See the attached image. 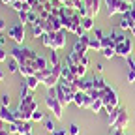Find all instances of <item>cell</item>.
<instances>
[{
	"instance_id": "6da1fadb",
	"label": "cell",
	"mask_w": 135,
	"mask_h": 135,
	"mask_svg": "<svg viewBox=\"0 0 135 135\" xmlns=\"http://www.w3.org/2000/svg\"><path fill=\"white\" fill-rule=\"evenodd\" d=\"M11 58H15L21 66H34V60H36L40 55H36V51H32L28 47H13L9 51Z\"/></svg>"
},
{
	"instance_id": "7a4b0ae2",
	"label": "cell",
	"mask_w": 135,
	"mask_h": 135,
	"mask_svg": "<svg viewBox=\"0 0 135 135\" xmlns=\"http://www.w3.org/2000/svg\"><path fill=\"white\" fill-rule=\"evenodd\" d=\"M45 105L51 109V113L55 114V118H56V120H60V118H62V111H64V105L60 103V101H58V98H56V86H53V88H47Z\"/></svg>"
},
{
	"instance_id": "3957f363",
	"label": "cell",
	"mask_w": 135,
	"mask_h": 135,
	"mask_svg": "<svg viewBox=\"0 0 135 135\" xmlns=\"http://www.w3.org/2000/svg\"><path fill=\"white\" fill-rule=\"evenodd\" d=\"M103 4L107 8V15L113 17L114 13H128L131 8H133V2H128V0H103Z\"/></svg>"
},
{
	"instance_id": "277c9868",
	"label": "cell",
	"mask_w": 135,
	"mask_h": 135,
	"mask_svg": "<svg viewBox=\"0 0 135 135\" xmlns=\"http://www.w3.org/2000/svg\"><path fill=\"white\" fill-rule=\"evenodd\" d=\"M101 101H103L105 111L116 109V107H118V94H116V90L111 88V86H107V88L103 90V98H101Z\"/></svg>"
},
{
	"instance_id": "5b68a950",
	"label": "cell",
	"mask_w": 135,
	"mask_h": 135,
	"mask_svg": "<svg viewBox=\"0 0 135 135\" xmlns=\"http://www.w3.org/2000/svg\"><path fill=\"white\" fill-rule=\"evenodd\" d=\"M114 49H116V56L129 58L131 56V51H133V38H126L122 43H118Z\"/></svg>"
},
{
	"instance_id": "8992f818",
	"label": "cell",
	"mask_w": 135,
	"mask_h": 135,
	"mask_svg": "<svg viewBox=\"0 0 135 135\" xmlns=\"http://www.w3.org/2000/svg\"><path fill=\"white\" fill-rule=\"evenodd\" d=\"M88 43H90V36H88V34H83V36H79V40H77L75 45H73V53L84 56V55H86V51L90 49Z\"/></svg>"
},
{
	"instance_id": "52a82bcc",
	"label": "cell",
	"mask_w": 135,
	"mask_h": 135,
	"mask_svg": "<svg viewBox=\"0 0 135 135\" xmlns=\"http://www.w3.org/2000/svg\"><path fill=\"white\" fill-rule=\"evenodd\" d=\"M8 38H11L15 43H23L25 41V25H15L8 30Z\"/></svg>"
},
{
	"instance_id": "ba28073f",
	"label": "cell",
	"mask_w": 135,
	"mask_h": 135,
	"mask_svg": "<svg viewBox=\"0 0 135 135\" xmlns=\"http://www.w3.org/2000/svg\"><path fill=\"white\" fill-rule=\"evenodd\" d=\"M92 101H94V99H92L86 92H81V90H79V92L75 94V98H73V103H75L77 107H81V109H90Z\"/></svg>"
},
{
	"instance_id": "9c48e42d",
	"label": "cell",
	"mask_w": 135,
	"mask_h": 135,
	"mask_svg": "<svg viewBox=\"0 0 135 135\" xmlns=\"http://www.w3.org/2000/svg\"><path fill=\"white\" fill-rule=\"evenodd\" d=\"M0 120H4L6 124H13L17 122V116H15V111H9L8 107H0Z\"/></svg>"
},
{
	"instance_id": "30bf717a",
	"label": "cell",
	"mask_w": 135,
	"mask_h": 135,
	"mask_svg": "<svg viewBox=\"0 0 135 135\" xmlns=\"http://www.w3.org/2000/svg\"><path fill=\"white\" fill-rule=\"evenodd\" d=\"M60 79H62L64 83H75L79 77H77V75L70 70V68H68V64L64 62V64H62V75H60Z\"/></svg>"
},
{
	"instance_id": "8fae6325",
	"label": "cell",
	"mask_w": 135,
	"mask_h": 135,
	"mask_svg": "<svg viewBox=\"0 0 135 135\" xmlns=\"http://www.w3.org/2000/svg\"><path fill=\"white\" fill-rule=\"evenodd\" d=\"M75 84H77V88H79L81 92H86V94H90V92L94 90V86H92V81H90V79H84V77H83V79L79 77V79L75 81Z\"/></svg>"
},
{
	"instance_id": "7c38bea8",
	"label": "cell",
	"mask_w": 135,
	"mask_h": 135,
	"mask_svg": "<svg viewBox=\"0 0 135 135\" xmlns=\"http://www.w3.org/2000/svg\"><path fill=\"white\" fill-rule=\"evenodd\" d=\"M128 122H129V116H128L126 109L120 107V113H118V118H116V122H114L113 128H120V129H124V128L128 126Z\"/></svg>"
},
{
	"instance_id": "4fadbf2b",
	"label": "cell",
	"mask_w": 135,
	"mask_h": 135,
	"mask_svg": "<svg viewBox=\"0 0 135 135\" xmlns=\"http://www.w3.org/2000/svg\"><path fill=\"white\" fill-rule=\"evenodd\" d=\"M64 45H66V30H62V32H55L53 49H55V51H60V49H64Z\"/></svg>"
},
{
	"instance_id": "5bb4252c",
	"label": "cell",
	"mask_w": 135,
	"mask_h": 135,
	"mask_svg": "<svg viewBox=\"0 0 135 135\" xmlns=\"http://www.w3.org/2000/svg\"><path fill=\"white\" fill-rule=\"evenodd\" d=\"M56 98H58V101L66 107V105H70V99H68V94H66V88H64V84L58 81V84H56Z\"/></svg>"
},
{
	"instance_id": "9a60e30c",
	"label": "cell",
	"mask_w": 135,
	"mask_h": 135,
	"mask_svg": "<svg viewBox=\"0 0 135 135\" xmlns=\"http://www.w3.org/2000/svg\"><path fill=\"white\" fill-rule=\"evenodd\" d=\"M131 11V9H129ZM124 13L122 15V19H120V25H118V28L120 30H131V26H133V17H131V13Z\"/></svg>"
},
{
	"instance_id": "2e32d148",
	"label": "cell",
	"mask_w": 135,
	"mask_h": 135,
	"mask_svg": "<svg viewBox=\"0 0 135 135\" xmlns=\"http://www.w3.org/2000/svg\"><path fill=\"white\" fill-rule=\"evenodd\" d=\"M32 26V36L34 38H41L43 34H45V28H43V25H41V19H38V23H34V25H30Z\"/></svg>"
},
{
	"instance_id": "e0dca14e",
	"label": "cell",
	"mask_w": 135,
	"mask_h": 135,
	"mask_svg": "<svg viewBox=\"0 0 135 135\" xmlns=\"http://www.w3.org/2000/svg\"><path fill=\"white\" fill-rule=\"evenodd\" d=\"M128 83H135V60L128 58Z\"/></svg>"
},
{
	"instance_id": "ac0fdd59",
	"label": "cell",
	"mask_w": 135,
	"mask_h": 135,
	"mask_svg": "<svg viewBox=\"0 0 135 135\" xmlns=\"http://www.w3.org/2000/svg\"><path fill=\"white\" fill-rule=\"evenodd\" d=\"M34 68H36V71H41V70H47L49 68V60L45 56H38L34 60Z\"/></svg>"
},
{
	"instance_id": "d6986e66",
	"label": "cell",
	"mask_w": 135,
	"mask_h": 135,
	"mask_svg": "<svg viewBox=\"0 0 135 135\" xmlns=\"http://www.w3.org/2000/svg\"><path fill=\"white\" fill-rule=\"evenodd\" d=\"M53 41H55V32L43 34V36H41V43H43V47H47V49H53Z\"/></svg>"
},
{
	"instance_id": "ffe728a7",
	"label": "cell",
	"mask_w": 135,
	"mask_h": 135,
	"mask_svg": "<svg viewBox=\"0 0 135 135\" xmlns=\"http://www.w3.org/2000/svg\"><path fill=\"white\" fill-rule=\"evenodd\" d=\"M90 81H92V86H94L96 90H105V88L109 86V84H107L103 79H101V77H92Z\"/></svg>"
},
{
	"instance_id": "44dd1931",
	"label": "cell",
	"mask_w": 135,
	"mask_h": 135,
	"mask_svg": "<svg viewBox=\"0 0 135 135\" xmlns=\"http://www.w3.org/2000/svg\"><path fill=\"white\" fill-rule=\"evenodd\" d=\"M19 73L26 79V77H32V75H36V68L34 66H21L19 68Z\"/></svg>"
},
{
	"instance_id": "7402d4cb",
	"label": "cell",
	"mask_w": 135,
	"mask_h": 135,
	"mask_svg": "<svg viewBox=\"0 0 135 135\" xmlns=\"http://www.w3.org/2000/svg\"><path fill=\"white\" fill-rule=\"evenodd\" d=\"M17 124H19V133H17V135H26V133H30V131H32V128H30V122H25V120H17Z\"/></svg>"
},
{
	"instance_id": "603a6c76",
	"label": "cell",
	"mask_w": 135,
	"mask_h": 135,
	"mask_svg": "<svg viewBox=\"0 0 135 135\" xmlns=\"http://www.w3.org/2000/svg\"><path fill=\"white\" fill-rule=\"evenodd\" d=\"M81 25H83V28H84V32H88V30H94V17H83V21H81Z\"/></svg>"
},
{
	"instance_id": "cb8c5ba5",
	"label": "cell",
	"mask_w": 135,
	"mask_h": 135,
	"mask_svg": "<svg viewBox=\"0 0 135 135\" xmlns=\"http://www.w3.org/2000/svg\"><path fill=\"white\" fill-rule=\"evenodd\" d=\"M25 84H26V86H28V88L34 92V90L38 88V84H41V83L36 79V75H32V77H26V79H25Z\"/></svg>"
},
{
	"instance_id": "d4e9b609",
	"label": "cell",
	"mask_w": 135,
	"mask_h": 135,
	"mask_svg": "<svg viewBox=\"0 0 135 135\" xmlns=\"http://www.w3.org/2000/svg\"><path fill=\"white\" fill-rule=\"evenodd\" d=\"M53 73V68H47V70H41V71H36V79L40 81V83H45L47 81V77Z\"/></svg>"
},
{
	"instance_id": "484cf974",
	"label": "cell",
	"mask_w": 135,
	"mask_h": 135,
	"mask_svg": "<svg viewBox=\"0 0 135 135\" xmlns=\"http://www.w3.org/2000/svg\"><path fill=\"white\" fill-rule=\"evenodd\" d=\"M118 113H120V107H116V109H111V111H107V114H109V126L113 128L114 126V122H116V118H118Z\"/></svg>"
},
{
	"instance_id": "4316f807",
	"label": "cell",
	"mask_w": 135,
	"mask_h": 135,
	"mask_svg": "<svg viewBox=\"0 0 135 135\" xmlns=\"http://www.w3.org/2000/svg\"><path fill=\"white\" fill-rule=\"evenodd\" d=\"M99 53L103 55L105 58H109V60H111V58H114V56H116V49H114V47H103V49L99 51Z\"/></svg>"
},
{
	"instance_id": "83f0119b",
	"label": "cell",
	"mask_w": 135,
	"mask_h": 135,
	"mask_svg": "<svg viewBox=\"0 0 135 135\" xmlns=\"http://www.w3.org/2000/svg\"><path fill=\"white\" fill-rule=\"evenodd\" d=\"M101 109H105V107H103V101H101V99H94L92 105H90V111H92L94 114H98Z\"/></svg>"
},
{
	"instance_id": "f1b7e54d",
	"label": "cell",
	"mask_w": 135,
	"mask_h": 135,
	"mask_svg": "<svg viewBox=\"0 0 135 135\" xmlns=\"http://www.w3.org/2000/svg\"><path fill=\"white\" fill-rule=\"evenodd\" d=\"M19 23L21 25H30V11H19Z\"/></svg>"
},
{
	"instance_id": "f546056e",
	"label": "cell",
	"mask_w": 135,
	"mask_h": 135,
	"mask_svg": "<svg viewBox=\"0 0 135 135\" xmlns=\"http://www.w3.org/2000/svg\"><path fill=\"white\" fill-rule=\"evenodd\" d=\"M19 68H21V64L17 62L15 58H11V60L8 62V70H9L11 73H19Z\"/></svg>"
},
{
	"instance_id": "4dcf8cb0",
	"label": "cell",
	"mask_w": 135,
	"mask_h": 135,
	"mask_svg": "<svg viewBox=\"0 0 135 135\" xmlns=\"http://www.w3.org/2000/svg\"><path fill=\"white\" fill-rule=\"evenodd\" d=\"M111 38H113V41H114V47L126 40V36H124V34H120V32H111Z\"/></svg>"
},
{
	"instance_id": "1f68e13d",
	"label": "cell",
	"mask_w": 135,
	"mask_h": 135,
	"mask_svg": "<svg viewBox=\"0 0 135 135\" xmlns=\"http://www.w3.org/2000/svg\"><path fill=\"white\" fill-rule=\"evenodd\" d=\"M90 49H94V51H101L103 49V45H101V40H98V38H90Z\"/></svg>"
},
{
	"instance_id": "d6a6232c",
	"label": "cell",
	"mask_w": 135,
	"mask_h": 135,
	"mask_svg": "<svg viewBox=\"0 0 135 135\" xmlns=\"http://www.w3.org/2000/svg\"><path fill=\"white\" fill-rule=\"evenodd\" d=\"M49 60H51V64H53V66H58V64H60V58H58V51L51 49V56H49Z\"/></svg>"
},
{
	"instance_id": "836d02e7",
	"label": "cell",
	"mask_w": 135,
	"mask_h": 135,
	"mask_svg": "<svg viewBox=\"0 0 135 135\" xmlns=\"http://www.w3.org/2000/svg\"><path fill=\"white\" fill-rule=\"evenodd\" d=\"M43 126H45V129L49 131V133H53L56 128H55V124H53V120H51V118H45L43 120Z\"/></svg>"
},
{
	"instance_id": "e575fe53",
	"label": "cell",
	"mask_w": 135,
	"mask_h": 135,
	"mask_svg": "<svg viewBox=\"0 0 135 135\" xmlns=\"http://www.w3.org/2000/svg\"><path fill=\"white\" fill-rule=\"evenodd\" d=\"M101 45H103V47H114V41H113V38H111V34H109V36H103Z\"/></svg>"
},
{
	"instance_id": "d590c367",
	"label": "cell",
	"mask_w": 135,
	"mask_h": 135,
	"mask_svg": "<svg viewBox=\"0 0 135 135\" xmlns=\"http://www.w3.org/2000/svg\"><path fill=\"white\" fill-rule=\"evenodd\" d=\"M45 120V114L43 113H40V111H36L32 114V122H43Z\"/></svg>"
},
{
	"instance_id": "8d00e7d4",
	"label": "cell",
	"mask_w": 135,
	"mask_h": 135,
	"mask_svg": "<svg viewBox=\"0 0 135 135\" xmlns=\"http://www.w3.org/2000/svg\"><path fill=\"white\" fill-rule=\"evenodd\" d=\"M68 135H79V126L77 124H71L70 129H68Z\"/></svg>"
},
{
	"instance_id": "74e56055",
	"label": "cell",
	"mask_w": 135,
	"mask_h": 135,
	"mask_svg": "<svg viewBox=\"0 0 135 135\" xmlns=\"http://www.w3.org/2000/svg\"><path fill=\"white\" fill-rule=\"evenodd\" d=\"M8 129H9V133H19V124H17V122L8 124Z\"/></svg>"
},
{
	"instance_id": "f35d334b",
	"label": "cell",
	"mask_w": 135,
	"mask_h": 135,
	"mask_svg": "<svg viewBox=\"0 0 135 135\" xmlns=\"http://www.w3.org/2000/svg\"><path fill=\"white\" fill-rule=\"evenodd\" d=\"M8 58V53H6V49L4 47H0V62H4Z\"/></svg>"
},
{
	"instance_id": "ab89813d",
	"label": "cell",
	"mask_w": 135,
	"mask_h": 135,
	"mask_svg": "<svg viewBox=\"0 0 135 135\" xmlns=\"http://www.w3.org/2000/svg\"><path fill=\"white\" fill-rule=\"evenodd\" d=\"M103 36H105V34L101 32L99 28H96V30H94V38H98V40H103Z\"/></svg>"
},
{
	"instance_id": "60d3db41",
	"label": "cell",
	"mask_w": 135,
	"mask_h": 135,
	"mask_svg": "<svg viewBox=\"0 0 135 135\" xmlns=\"http://www.w3.org/2000/svg\"><path fill=\"white\" fill-rule=\"evenodd\" d=\"M0 101H2V105H4V107H8V105H9V96H8V94H4Z\"/></svg>"
},
{
	"instance_id": "b9f144b4",
	"label": "cell",
	"mask_w": 135,
	"mask_h": 135,
	"mask_svg": "<svg viewBox=\"0 0 135 135\" xmlns=\"http://www.w3.org/2000/svg\"><path fill=\"white\" fill-rule=\"evenodd\" d=\"M114 131H113V135H126L124 133V129H120V128H113Z\"/></svg>"
},
{
	"instance_id": "7bdbcfd3",
	"label": "cell",
	"mask_w": 135,
	"mask_h": 135,
	"mask_svg": "<svg viewBox=\"0 0 135 135\" xmlns=\"http://www.w3.org/2000/svg\"><path fill=\"white\" fill-rule=\"evenodd\" d=\"M51 135H66V129H55Z\"/></svg>"
},
{
	"instance_id": "ee69618b",
	"label": "cell",
	"mask_w": 135,
	"mask_h": 135,
	"mask_svg": "<svg viewBox=\"0 0 135 135\" xmlns=\"http://www.w3.org/2000/svg\"><path fill=\"white\" fill-rule=\"evenodd\" d=\"M0 135H11V133H9V129L6 128V129H0Z\"/></svg>"
},
{
	"instance_id": "f6af8a7d",
	"label": "cell",
	"mask_w": 135,
	"mask_h": 135,
	"mask_svg": "<svg viewBox=\"0 0 135 135\" xmlns=\"http://www.w3.org/2000/svg\"><path fill=\"white\" fill-rule=\"evenodd\" d=\"M6 28V21L4 19H0V30H4Z\"/></svg>"
},
{
	"instance_id": "bcb514c9",
	"label": "cell",
	"mask_w": 135,
	"mask_h": 135,
	"mask_svg": "<svg viewBox=\"0 0 135 135\" xmlns=\"http://www.w3.org/2000/svg\"><path fill=\"white\" fill-rule=\"evenodd\" d=\"M6 128H8V124L4 120H0V129H6Z\"/></svg>"
},
{
	"instance_id": "7dc6e473",
	"label": "cell",
	"mask_w": 135,
	"mask_h": 135,
	"mask_svg": "<svg viewBox=\"0 0 135 135\" xmlns=\"http://www.w3.org/2000/svg\"><path fill=\"white\" fill-rule=\"evenodd\" d=\"M129 13H131V17H133V23H135V4H133V8H131V11H129Z\"/></svg>"
},
{
	"instance_id": "c3c4849f",
	"label": "cell",
	"mask_w": 135,
	"mask_h": 135,
	"mask_svg": "<svg viewBox=\"0 0 135 135\" xmlns=\"http://www.w3.org/2000/svg\"><path fill=\"white\" fill-rule=\"evenodd\" d=\"M4 43H6V36H0V45L4 47Z\"/></svg>"
},
{
	"instance_id": "681fc988",
	"label": "cell",
	"mask_w": 135,
	"mask_h": 135,
	"mask_svg": "<svg viewBox=\"0 0 135 135\" xmlns=\"http://www.w3.org/2000/svg\"><path fill=\"white\" fill-rule=\"evenodd\" d=\"M2 4H13V0H0Z\"/></svg>"
},
{
	"instance_id": "f907efd6",
	"label": "cell",
	"mask_w": 135,
	"mask_h": 135,
	"mask_svg": "<svg viewBox=\"0 0 135 135\" xmlns=\"http://www.w3.org/2000/svg\"><path fill=\"white\" fill-rule=\"evenodd\" d=\"M131 36L135 38V23H133V26H131Z\"/></svg>"
},
{
	"instance_id": "816d5d0a",
	"label": "cell",
	"mask_w": 135,
	"mask_h": 135,
	"mask_svg": "<svg viewBox=\"0 0 135 135\" xmlns=\"http://www.w3.org/2000/svg\"><path fill=\"white\" fill-rule=\"evenodd\" d=\"M4 79V71H0V81H2Z\"/></svg>"
},
{
	"instance_id": "f5cc1de1",
	"label": "cell",
	"mask_w": 135,
	"mask_h": 135,
	"mask_svg": "<svg viewBox=\"0 0 135 135\" xmlns=\"http://www.w3.org/2000/svg\"><path fill=\"white\" fill-rule=\"evenodd\" d=\"M26 135H32V131H30V133H26Z\"/></svg>"
},
{
	"instance_id": "db71d44e",
	"label": "cell",
	"mask_w": 135,
	"mask_h": 135,
	"mask_svg": "<svg viewBox=\"0 0 135 135\" xmlns=\"http://www.w3.org/2000/svg\"><path fill=\"white\" fill-rule=\"evenodd\" d=\"M133 4H135V0H133Z\"/></svg>"
},
{
	"instance_id": "11a10c76",
	"label": "cell",
	"mask_w": 135,
	"mask_h": 135,
	"mask_svg": "<svg viewBox=\"0 0 135 135\" xmlns=\"http://www.w3.org/2000/svg\"><path fill=\"white\" fill-rule=\"evenodd\" d=\"M0 47H2V45H0Z\"/></svg>"
}]
</instances>
